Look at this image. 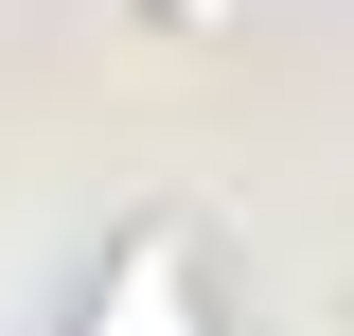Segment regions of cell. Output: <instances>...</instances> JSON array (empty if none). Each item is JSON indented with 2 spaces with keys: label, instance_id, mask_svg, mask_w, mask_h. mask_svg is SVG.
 <instances>
[{
  "label": "cell",
  "instance_id": "1",
  "mask_svg": "<svg viewBox=\"0 0 354 336\" xmlns=\"http://www.w3.org/2000/svg\"><path fill=\"white\" fill-rule=\"evenodd\" d=\"M88 336H195V283H177V248H142L124 283H106V319Z\"/></svg>",
  "mask_w": 354,
  "mask_h": 336
}]
</instances>
